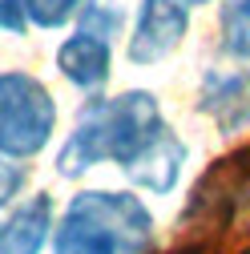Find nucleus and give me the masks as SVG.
<instances>
[{
	"mask_svg": "<svg viewBox=\"0 0 250 254\" xmlns=\"http://www.w3.org/2000/svg\"><path fill=\"white\" fill-rule=\"evenodd\" d=\"M162 129H166V117L153 93L129 89L117 97H93L81 105L73 133L57 153V174L81 178L85 170L101 162H117L125 170Z\"/></svg>",
	"mask_w": 250,
	"mask_h": 254,
	"instance_id": "nucleus-1",
	"label": "nucleus"
},
{
	"mask_svg": "<svg viewBox=\"0 0 250 254\" xmlns=\"http://www.w3.org/2000/svg\"><path fill=\"white\" fill-rule=\"evenodd\" d=\"M53 254H153V214L125 190H81L53 234Z\"/></svg>",
	"mask_w": 250,
	"mask_h": 254,
	"instance_id": "nucleus-2",
	"label": "nucleus"
},
{
	"mask_svg": "<svg viewBox=\"0 0 250 254\" xmlns=\"http://www.w3.org/2000/svg\"><path fill=\"white\" fill-rule=\"evenodd\" d=\"M57 129V101L53 93L20 69L0 73V149L12 157H37Z\"/></svg>",
	"mask_w": 250,
	"mask_h": 254,
	"instance_id": "nucleus-3",
	"label": "nucleus"
},
{
	"mask_svg": "<svg viewBox=\"0 0 250 254\" xmlns=\"http://www.w3.org/2000/svg\"><path fill=\"white\" fill-rule=\"evenodd\" d=\"M186 33H190V4L186 0H141L129 33V61L133 65H158L186 41Z\"/></svg>",
	"mask_w": 250,
	"mask_h": 254,
	"instance_id": "nucleus-4",
	"label": "nucleus"
},
{
	"mask_svg": "<svg viewBox=\"0 0 250 254\" xmlns=\"http://www.w3.org/2000/svg\"><path fill=\"white\" fill-rule=\"evenodd\" d=\"M57 69L69 85H77L81 93H97L109 73H113V41L97 37L89 28H77L73 37L61 41L57 49Z\"/></svg>",
	"mask_w": 250,
	"mask_h": 254,
	"instance_id": "nucleus-5",
	"label": "nucleus"
},
{
	"mask_svg": "<svg viewBox=\"0 0 250 254\" xmlns=\"http://www.w3.org/2000/svg\"><path fill=\"white\" fill-rule=\"evenodd\" d=\"M198 105L206 117H214V125L222 133H238L250 125V73H206L202 77V93Z\"/></svg>",
	"mask_w": 250,
	"mask_h": 254,
	"instance_id": "nucleus-6",
	"label": "nucleus"
},
{
	"mask_svg": "<svg viewBox=\"0 0 250 254\" xmlns=\"http://www.w3.org/2000/svg\"><path fill=\"white\" fill-rule=\"evenodd\" d=\"M186 141L170 129L153 137L129 166H125V174H129V182L133 186H141V190H149V194H170V190L178 186V178H182V166H186Z\"/></svg>",
	"mask_w": 250,
	"mask_h": 254,
	"instance_id": "nucleus-7",
	"label": "nucleus"
},
{
	"mask_svg": "<svg viewBox=\"0 0 250 254\" xmlns=\"http://www.w3.org/2000/svg\"><path fill=\"white\" fill-rule=\"evenodd\" d=\"M53 230V198L33 194L0 222V254H41Z\"/></svg>",
	"mask_w": 250,
	"mask_h": 254,
	"instance_id": "nucleus-8",
	"label": "nucleus"
},
{
	"mask_svg": "<svg viewBox=\"0 0 250 254\" xmlns=\"http://www.w3.org/2000/svg\"><path fill=\"white\" fill-rule=\"evenodd\" d=\"M218 45L234 61H250V0H226L218 12Z\"/></svg>",
	"mask_w": 250,
	"mask_h": 254,
	"instance_id": "nucleus-9",
	"label": "nucleus"
},
{
	"mask_svg": "<svg viewBox=\"0 0 250 254\" xmlns=\"http://www.w3.org/2000/svg\"><path fill=\"white\" fill-rule=\"evenodd\" d=\"M121 24H125V12L113 0H85L81 12H77V28H89V33L109 37V41L121 33Z\"/></svg>",
	"mask_w": 250,
	"mask_h": 254,
	"instance_id": "nucleus-10",
	"label": "nucleus"
},
{
	"mask_svg": "<svg viewBox=\"0 0 250 254\" xmlns=\"http://www.w3.org/2000/svg\"><path fill=\"white\" fill-rule=\"evenodd\" d=\"M24 12H28V24L37 28H65L69 20H77L85 0H20Z\"/></svg>",
	"mask_w": 250,
	"mask_h": 254,
	"instance_id": "nucleus-11",
	"label": "nucleus"
},
{
	"mask_svg": "<svg viewBox=\"0 0 250 254\" xmlns=\"http://www.w3.org/2000/svg\"><path fill=\"white\" fill-rule=\"evenodd\" d=\"M16 162H20V157H12V153L0 149V210H4L24 190V166H16Z\"/></svg>",
	"mask_w": 250,
	"mask_h": 254,
	"instance_id": "nucleus-12",
	"label": "nucleus"
},
{
	"mask_svg": "<svg viewBox=\"0 0 250 254\" xmlns=\"http://www.w3.org/2000/svg\"><path fill=\"white\" fill-rule=\"evenodd\" d=\"M28 28V12L20 0H0V33H12V37H24Z\"/></svg>",
	"mask_w": 250,
	"mask_h": 254,
	"instance_id": "nucleus-13",
	"label": "nucleus"
},
{
	"mask_svg": "<svg viewBox=\"0 0 250 254\" xmlns=\"http://www.w3.org/2000/svg\"><path fill=\"white\" fill-rule=\"evenodd\" d=\"M186 4H190V8H198V4H214V0H186Z\"/></svg>",
	"mask_w": 250,
	"mask_h": 254,
	"instance_id": "nucleus-14",
	"label": "nucleus"
},
{
	"mask_svg": "<svg viewBox=\"0 0 250 254\" xmlns=\"http://www.w3.org/2000/svg\"><path fill=\"white\" fill-rule=\"evenodd\" d=\"M246 254H250V250H246Z\"/></svg>",
	"mask_w": 250,
	"mask_h": 254,
	"instance_id": "nucleus-15",
	"label": "nucleus"
}]
</instances>
